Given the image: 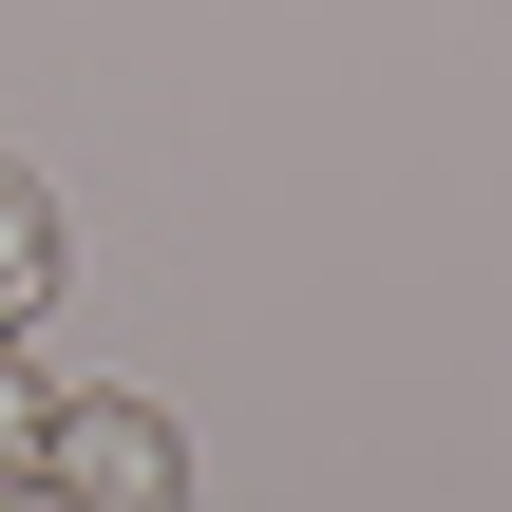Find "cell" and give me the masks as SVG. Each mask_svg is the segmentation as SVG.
Segmentation results:
<instances>
[{"mask_svg": "<svg viewBox=\"0 0 512 512\" xmlns=\"http://www.w3.org/2000/svg\"><path fill=\"white\" fill-rule=\"evenodd\" d=\"M38 437H57V380L0 361V494H38Z\"/></svg>", "mask_w": 512, "mask_h": 512, "instance_id": "3", "label": "cell"}, {"mask_svg": "<svg viewBox=\"0 0 512 512\" xmlns=\"http://www.w3.org/2000/svg\"><path fill=\"white\" fill-rule=\"evenodd\" d=\"M38 494H95V512H171V494H190V437H171L152 399H57V437H38Z\"/></svg>", "mask_w": 512, "mask_h": 512, "instance_id": "1", "label": "cell"}, {"mask_svg": "<svg viewBox=\"0 0 512 512\" xmlns=\"http://www.w3.org/2000/svg\"><path fill=\"white\" fill-rule=\"evenodd\" d=\"M57 285H76V209H57V171H19V152H0V342H19V323H57Z\"/></svg>", "mask_w": 512, "mask_h": 512, "instance_id": "2", "label": "cell"}]
</instances>
